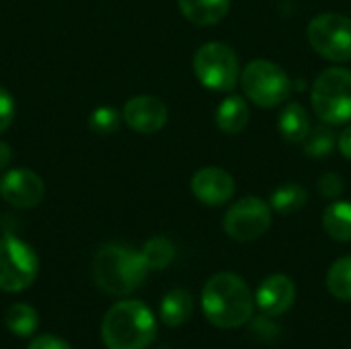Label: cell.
<instances>
[{
    "label": "cell",
    "instance_id": "cell-1",
    "mask_svg": "<svg viewBox=\"0 0 351 349\" xmlns=\"http://www.w3.org/2000/svg\"><path fill=\"white\" fill-rule=\"evenodd\" d=\"M202 311L214 327L237 329L253 319V294L243 278L222 272L204 286Z\"/></svg>",
    "mask_w": 351,
    "mask_h": 349
},
{
    "label": "cell",
    "instance_id": "cell-2",
    "mask_svg": "<svg viewBox=\"0 0 351 349\" xmlns=\"http://www.w3.org/2000/svg\"><path fill=\"white\" fill-rule=\"evenodd\" d=\"M148 272L150 267L142 253L123 245H103L93 259V280L111 296H128L136 292L146 282Z\"/></svg>",
    "mask_w": 351,
    "mask_h": 349
},
{
    "label": "cell",
    "instance_id": "cell-3",
    "mask_svg": "<svg viewBox=\"0 0 351 349\" xmlns=\"http://www.w3.org/2000/svg\"><path fill=\"white\" fill-rule=\"evenodd\" d=\"M101 337L107 349H146L156 337L154 315L140 300H123L105 315Z\"/></svg>",
    "mask_w": 351,
    "mask_h": 349
},
{
    "label": "cell",
    "instance_id": "cell-4",
    "mask_svg": "<svg viewBox=\"0 0 351 349\" xmlns=\"http://www.w3.org/2000/svg\"><path fill=\"white\" fill-rule=\"evenodd\" d=\"M241 86L253 105L274 109L288 101L292 80L282 66L269 60H253L241 72Z\"/></svg>",
    "mask_w": 351,
    "mask_h": 349
},
{
    "label": "cell",
    "instance_id": "cell-5",
    "mask_svg": "<svg viewBox=\"0 0 351 349\" xmlns=\"http://www.w3.org/2000/svg\"><path fill=\"white\" fill-rule=\"evenodd\" d=\"M313 109L329 125L351 121V70L327 68L313 86Z\"/></svg>",
    "mask_w": 351,
    "mask_h": 349
},
{
    "label": "cell",
    "instance_id": "cell-6",
    "mask_svg": "<svg viewBox=\"0 0 351 349\" xmlns=\"http://www.w3.org/2000/svg\"><path fill=\"white\" fill-rule=\"evenodd\" d=\"M193 70L197 80L216 93H230L241 80L239 56L222 41L204 43L193 56Z\"/></svg>",
    "mask_w": 351,
    "mask_h": 349
},
{
    "label": "cell",
    "instance_id": "cell-7",
    "mask_svg": "<svg viewBox=\"0 0 351 349\" xmlns=\"http://www.w3.org/2000/svg\"><path fill=\"white\" fill-rule=\"evenodd\" d=\"M313 49L329 62L351 60V19L339 12L313 16L306 29Z\"/></svg>",
    "mask_w": 351,
    "mask_h": 349
},
{
    "label": "cell",
    "instance_id": "cell-8",
    "mask_svg": "<svg viewBox=\"0 0 351 349\" xmlns=\"http://www.w3.org/2000/svg\"><path fill=\"white\" fill-rule=\"evenodd\" d=\"M39 272L35 251L21 239L6 234L0 239V290L23 292L27 290Z\"/></svg>",
    "mask_w": 351,
    "mask_h": 349
},
{
    "label": "cell",
    "instance_id": "cell-9",
    "mask_svg": "<svg viewBox=\"0 0 351 349\" xmlns=\"http://www.w3.org/2000/svg\"><path fill=\"white\" fill-rule=\"evenodd\" d=\"M269 226H271V206L257 195L239 200L224 214V230L237 243L257 241L269 230Z\"/></svg>",
    "mask_w": 351,
    "mask_h": 349
},
{
    "label": "cell",
    "instance_id": "cell-10",
    "mask_svg": "<svg viewBox=\"0 0 351 349\" xmlns=\"http://www.w3.org/2000/svg\"><path fill=\"white\" fill-rule=\"evenodd\" d=\"M0 195L6 204L29 210L41 204L45 195L43 179L29 169H12L0 179Z\"/></svg>",
    "mask_w": 351,
    "mask_h": 349
},
{
    "label": "cell",
    "instance_id": "cell-11",
    "mask_svg": "<svg viewBox=\"0 0 351 349\" xmlns=\"http://www.w3.org/2000/svg\"><path fill=\"white\" fill-rule=\"evenodd\" d=\"M121 117L134 132L148 136V134L160 132L167 125L169 111L160 99L150 97V95H138L125 103Z\"/></svg>",
    "mask_w": 351,
    "mask_h": 349
},
{
    "label": "cell",
    "instance_id": "cell-12",
    "mask_svg": "<svg viewBox=\"0 0 351 349\" xmlns=\"http://www.w3.org/2000/svg\"><path fill=\"white\" fill-rule=\"evenodd\" d=\"M234 179L220 167H204L191 179V191L204 206H224L234 195Z\"/></svg>",
    "mask_w": 351,
    "mask_h": 349
},
{
    "label": "cell",
    "instance_id": "cell-13",
    "mask_svg": "<svg viewBox=\"0 0 351 349\" xmlns=\"http://www.w3.org/2000/svg\"><path fill=\"white\" fill-rule=\"evenodd\" d=\"M296 302V286L284 274H274L261 282L255 292V304L261 309L263 315L282 317L286 315Z\"/></svg>",
    "mask_w": 351,
    "mask_h": 349
},
{
    "label": "cell",
    "instance_id": "cell-14",
    "mask_svg": "<svg viewBox=\"0 0 351 349\" xmlns=\"http://www.w3.org/2000/svg\"><path fill=\"white\" fill-rule=\"evenodd\" d=\"M249 117H251L249 103L239 95L226 97L216 109V125L220 128V132L228 136L241 134L249 125Z\"/></svg>",
    "mask_w": 351,
    "mask_h": 349
},
{
    "label": "cell",
    "instance_id": "cell-15",
    "mask_svg": "<svg viewBox=\"0 0 351 349\" xmlns=\"http://www.w3.org/2000/svg\"><path fill=\"white\" fill-rule=\"evenodd\" d=\"M183 16L199 27L218 25L230 10V0H179Z\"/></svg>",
    "mask_w": 351,
    "mask_h": 349
},
{
    "label": "cell",
    "instance_id": "cell-16",
    "mask_svg": "<svg viewBox=\"0 0 351 349\" xmlns=\"http://www.w3.org/2000/svg\"><path fill=\"white\" fill-rule=\"evenodd\" d=\"M278 128H280V134L284 140L292 142V144H298V142H304V138L308 136L311 132V117H308V111L292 101V103H286V107L282 109L280 113V119H278Z\"/></svg>",
    "mask_w": 351,
    "mask_h": 349
},
{
    "label": "cell",
    "instance_id": "cell-17",
    "mask_svg": "<svg viewBox=\"0 0 351 349\" xmlns=\"http://www.w3.org/2000/svg\"><path fill=\"white\" fill-rule=\"evenodd\" d=\"M193 313V298L187 290L177 288L165 294L160 302V319L167 327H181Z\"/></svg>",
    "mask_w": 351,
    "mask_h": 349
},
{
    "label": "cell",
    "instance_id": "cell-18",
    "mask_svg": "<svg viewBox=\"0 0 351 349\" xmlns=\"http://www.w3.org/2000/svg\"><path fill=\"white\" fill-rule=\"evenodd\" d=\"M325 232L337 243L351 241V204L350 202H333L323 214Z\"/></svg>",
    "mask_w": 351,
    "mask_h": 349
},
{
    "label": "cell",
    "instance_id": "cell-19",
    "mask_svg": "<svg viewBox=\"0 0 351 349\" xmlns=\"http://www.w3.org/2000/svg\"><path fill=\"white\" fill-rule=\"evenodd\" d=\"M306 202H308V191L298 183H284L278 189H274L269 197L271 210H276L282 216L296 214L298 210L306 206Z\"/></svg>",
    "mask_w": 351,
    "mask_h": 349
},
{
    "label": "cell",
    "instance_id": "cell-20",
    "mask_svg": "<svg viewBox=\"0 0 351 349\" xmlns=\"http://www.w3.org/2000/svg\"><path fill=\"white\" fill-rule=\"evenodd\" d=\"M4 325L10 333H14L19 337H31L39 327V317L33 306L19 302V304H12L6 309Z\"/></svg>",
    "mask_w": 351,
    "mask_h": 349
},
{
    "label": "cell",
    "instance_id": "cell-21",
    "mask_svg": "<svg viewBox=\"0 0 351 349\" xmlns=\"http://www.w3.org/2000/svg\"><path fill=\"white\" fill-rule=\"evenodd\" d=\"M329 292L343 302H351V255L337 259L327 274Z\"/></svg>",
    "mask_w": 351,
    "mask_h": 349
},
{
    "label": "cell",
    "instance_id": "cell-22",
    "mask_svg": "<svg viewBox=\"0 0 351 349\" xmlns=\"http://www.w3.org/2000/svg\"><path fill=\"white\" fill-rule=\"evenodd\" d=\"M142 257L150 269H167L175 259V247L165 237H154L142 247Z\"/></svg>",
    "mask_w": 351,
    "mask_h": 349
},
{
    "label": "cell",
    "instance_id": "cell-23",
    "mask_svg": "<svg viewBox=\"0 0 351 349\" xmlns=\"http://www.w3.org/2000/svg\"><path fill=\"white\" fill-rule=\"evenodd\" d=\"M335 144V132L329 123H325L308 132V136L304 138V152L313 158H325L333 152Z\"/></svg>",
    "mask_w": 351,
    "mask_h": 349
},
{
    "label": "cell",
    "instance_id": "cell-24",
    "mask_svg": "<svg viewBox=\"0 0 351 349\" xmlns=\"http://www.w3.org/2000/svg\"><path fill=\"white\" fill-rule=\"evenodd\" d=\"M121 119L123 117L115 107H99L90 113L88 128L99 136H109V134H115L119 130Z\"/></svg>",
    "mask_w": 351,
    "mask_h": 349
},
{
    "label": "cell",
    "instance_id": "cell-25",
    "mask_svg": "<svg viewBox=\"0 0 351 349\" xmlns=\"http://www.w3.org/2000/svg\"><path fill=\"white\" fill-rule=\"evenodd\" d=\"M249 323H251V335H255V337L261 339V341H274V339H278V335H280V329H278V325L271 321L269 315L257 317V319H253V321H249Z\"/></svg>",
    "mask_w": 351,
    "mask_h": 349
},
{
    "label": "cell",
    "instance_id": "cell-26",
    "mask_svg": "<svg viewBox=\"0 0 351 349\" xmlns=\"http://www.w3.org/2000/svg\"><path fill=\"white\" fill-rule=\"evenodd\" d=\"M317 187H319V193H321L323 197H327V200H337V197L343 193V179H341L337 173H325V175L319 179Z\"/></svg>",
    "mask_w": 351,
    "mask_h": 349
},
{
    "label": "cell",
    "instance_id": "cell-27",
    "mask_svg": "<svg viewBox=\"0 0 351 349\" xmlns=\"http://www.w3.org/2000/svg\"><path fill=\"white\" fill-rule=\"evenodd\" d=\"M14 111H16V107H14L12 95L0 86V134L10 128V123L14 119Z\"/></svg>",
    "mask_w": 351,
    "mask_h": 349
},
{
    "label": "cell",
    "instance_id": "cell-28",
    "mask_svg": "<svg viewBox=\"0 0 351 349\" xmlns=\"http://www.w3.org/2000/svg\"><path fill=\"white\" fill-rule=\"evenodd\" d=\"M27 349H72L64 339L56 337V335H41L35 337Z\"/></svg>",
    "mask_w": 351,
    "mask_h": 349
},
{
    "label": "cell",
    "instance_id": "cell-29",
    "mask_svg": "<svg viewBox=\"0 0 351 349\" xmlns=\"http://www.w3.org/2000/svg\"><path fill=\"white\" fill-rule=\"evenodd\" d=\"M337 148H339V152L351 160V125H348L341 134H339V138H337Z\"/></svg>",
    "mask_w": 351,
    "mask_h": 349
},
{
    "label": "cell",
    "instance_id": "cell-30",
    "mask_svg": "<svg viewBox=\"0 0 351 349\" xmlns=\"http://www.w3.org/2000/svg\"><path fill=\"white\" fill-rule=\"evenodd\" d=\"M10 158H12V152H10V146L6 142H0V171L6 169L10 165Z\"/></svg>",
    "mask_w": 351,
    "mask_h": 349
}]
</instances>
